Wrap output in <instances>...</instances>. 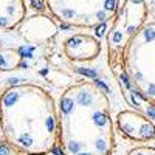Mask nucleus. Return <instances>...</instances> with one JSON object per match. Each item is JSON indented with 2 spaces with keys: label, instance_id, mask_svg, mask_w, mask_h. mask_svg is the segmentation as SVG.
Masks as SVG:
<instances>
[{
  "label": "nucleus",
  "instance_id": "f03ea898",
  "mask_svg": "<svg viewBox=\"0 0 155 155\" xmlns=\"http://www.w3.org/2000/svg\"><path fill=\"white\" fill-rule=\"evenodd\" d=\"M0 129L22 153L47 155L58 143V107L42 87L11 85L0 96Z\"/></svg>",
  "mask_w": 155,
  "mask_h": 155
},
{
  "label": "nucleus",
  "instance_id": "39448f33",
  "mask_svg": "<svg viewBox=\"0 0 155 155\" xmlns=\"http://www.w3.org/2000/svg\"><path fill=\"white\" fill-rule=\"evenodd\" d=\"M20 56L12 50H2L0 51V68L2 70H12L17 67Z\"/></svg>",
  "mask_w": 155,
  "mask_h": 155
},
{
  "label": "nucleus",
  "instance_id": "f257e3e1",
  "mask_svg": "<svg viewBox=\"0 0 155 155\" xmlns=\"http://www.w3.org/2000/svg\"><path fill=\"white\" fill-rule=\"evenodd\" d=\"M113 121L99 84L70 85L58 104V141L64 155H112Z\"/></svg>",
  "mask_w": 155,
  "mask_h": 155
},
{
  "label": "nucleus",
  "instance_id": "20e7f679",
  "mask_svg": "<svg viewBox=\"0 0 155 155\" xmlns=\"http://www.w3.org/2000/svg\"><path fill=\"white\" fill-rule=\"evenodd\" d=\"M64 53L73 62H90L99 56L101 44L87 34H74L64 42Z\"/></svg>",
  "mask_w": 155,
  "mask_h": 155
},
{
  "label": "nucleus",
  "instance_id": "423d86ee",
  "mask_svg": "<svg viewBox=\"0 0 155 155\" xmlns=\"http://www.w3.org/2000/svg\"><path fill=\"white\" fill-rule=\"evenodd\" d=\"M0 155H22V152L9 144L8 141H0Z\"/></svg>",
  "mask_w": 155,
  "mask_h": 155
},
{
  "label": "nucleus",
  "instance_id": "7ed1b4c3",
  "mask_svg": "<svg viewBox=\"0 0 155 155\" xmlns=\"http://www.w3.org/2000/svg\"><path fill=\"white\" fill-rule=\"evenodd\" d=\"M120 130L130 140L135 141H149L155 138V126L144 116L135 112H121L116 118Z\"/></svg>",
  "mask_w": 155,
  "mask_h": 155
}]
</instances>
